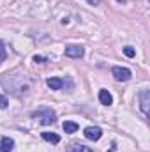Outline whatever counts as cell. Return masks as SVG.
<instances>
[{
	"label": "cell",
	"mask_w": 150,
	"mask_h": 152,
	"mask_svg": "<svg viewBox=\"0 0 150 152\" xmlns=\"http://www.w3.org/2000/svg\"><path fill=\"white\" fill-rule=\"evenodd\" d=\"M64 53L69 58H81L85 55V48L81 44H67L66 50H64Z\"/></svg>",
	"instance_id": "cell-2"
},
{
	"label": "cell",
	"mask_w": 150,
	"mask_h": 152,
	"mask_svg": "<svg viewBox=\"0 0 150 152\" xmlns=\"http://www.w3.org/2000/svg\"><path fill=\"white\" fill-rule=\"evenodd\" d=\"M67 152H94L90 147L83 145V143H71L67 147Z\"/></svg>",
	"instance_id": "cell-9"
},
{
	"label": "cell",
	"mask_w": 150,
	"mask_h": 152,
	"mask_svg": "<svg viewBox=\"0 0 150 152\" xmlns=\"http://www.w3.org/2000/svg\"><path fill=\"white\" fill-rule=\"evenodd\" d=\"M5 60V48H4V44L0 42V64Z\"/></svg>",
	"instance_id": "cell-14"
},
{
	"label": "cell",
	"mask_w": 150,
	"mask_h": 152,
	"mask_svg": "<svg viewBox=\"0 0 150 152\" xmlns=\"http://www.w3.org/2000/svg\"><path fill=\"white\" fill-rule=\"evenodd\" d=\"M62 127H64V131H66V133H69V134L78 131V124L73 122V120H66V122L62 124Z\"/></svg>",
	"instance_id": "cell-11"
},
{
	"label": "cell",
	"mask_w": 150,
	"mask_h": 152,
	"mask_svg": "<svg viewBox=\"0 0 150 152\" xmlns=\"http://www.w3.org/2000/svg\"><path fill=\"white\" fill-rule=\"evenodd\" d=\"M87 2H88V4H92V5H99V2H101V0H87Z\"/></svg>",
	"instance_id": "cell-15"
},
{
	"label": "cell",
	"mask_w": 150,
	"mask_h": 152,
	"mask_svg": "<svg viewBox=\"0 0 150 152\" xmlns=\"http://www.w3.org/2000/svg\"><path fill=\"white\" fill-rule=\"evenodd\" d=\"M117 2H120V4H124V2H125V0H117Z\"/></svg>",
	"instance_id": "cell-17"
},
{
	"label": "cell",
	"mask_w": 150,
	"mask_h": 152,
	"mask_svg": "<svg viewBox=\"0 0 150 152\" xmlns=\"http://www.w3.org/2000/svg\"><path fill=\"white\" fill-rule=\"evenodd\" d=\"M12 149H14V140L9 138V136L2 138V142H0V151L2 152H11Z\"/></svg>",
	"instance_id": "cell-8"
},
{
	"label": "cell",
	"mask_w": 150,
	"mask_h": 152,
	"mask_svg": "<svg viewBox=\"0 0 150 152\" xmlns=\"http://www.w3.org/2000/svg\"><path fill=\"white\" fill-rule=\"evenodd\" d=\"M32 117H34L37 122L44 124V126H50V124H53V122L57 120V115H55V112H53L51 108H39L37 112L32 113Z\"/></svg>",
	"instance_id": "cell-1"
},
{
	"label": "cell",
	"mask_w": 150,
	"mask_h": 152,
	"mask_svg": "<svg viewBox=\"0 0 150 152\" xmlns=\"http://www.w3.org/2000/svg\"><path fill=\"white\" fill-rule=\"evenodd\" d=\"M111 75L115 76L117 81H127L131 80V71L127 67H120V66H115L111 69Z\"/></svg>",
	"instance_id": "cell-3"
},
{
	"label": "cell",
	"mask_w": 150,
	"mask_h": 152,
	"mask_svg": "<svg viewBox=\"0 0 150 152\" xmlns=\"http://www.w3.org/2000/svg\"><path fill=\"white\" fill-rule=\"evenodd\" d=\"M124 53H125V57H129V58H133V57L136 55V51H134L133 46H125V48H124Z\"/></svg>",
	"instance_id": "cell-12"
},
{
	"label": "cell",
	"mask_w": 150,
	"mask_h": 152,
	"mask_svg": "<svg viewBox=\"0 0 150 152\" xmlns=\"http://www.w3.org/2000/svg\"><path fill=\"white\" fill-rule=\"evenodd\" d=\"M7 104H9V103H7V97L0 94V110H4V108H7Z\"/></svg>",
	"instance_id": "cell-13"
},
{
	"label": "cell",
	"mask_w": 150,
	"mask_h": 152,
	"mask_svg": "<svg viewBox=\"0 0 150 152\" xmlns=\"http://www.w3.org/2000/svg\"><path fill=\"white\" fill-rule=\"evenodd\" d=\"M46 85H48L51 90H60V88H64L66 81H64L62 78H48V80H46Z\"/></svg>",
	"instance_id": "cell-6"
},
{
	"label": "cell",
	"mask_w": 150,
	"mask_h": 152,
	"mask_svg": "<svg viewBox=\"0 0 150 152\" xmlns=\"http://www.w3.org/2000/svg\"><path fill=\"white\" fill-rule=\"evenodd\" d=\"M34 60H36V62H44L46 58H42V57H37V55H36V57H34Z\"/></svg>",
	"instance_id": "cell-16"
},
{
	"label": "cell",
	"mask_w": 150,
	"mask_h": 152,
	"mask_svg": "<svg viewBox=\"0 0 150 152\" xmlns=\"http://www.w3.org/2000/svg\"><path fill=\"white\" fill-rule=\"evenodd\" d=\"M42 138H44L46 142H50V143H58V142H60V136L55 134V133H50V131H44V133H42Z\"/></svg>",
	"instance_id": "cell-10"
},
{
	"label": "cell",
	"mask_w": 150,
	"mask_h": 152,
	"mask_svg": "<svg viewBox=\"0 0 150 152\" xmlns=\"http://www.w3.org/2000/svg\"><path fill=\"white\" fill-rule=\"evenodd\" d=\"M140 104H141V112L145 115H149V104H150V92L143 90L140 94Z\"/></svg>",
	"instance_id": "cell-5"
},
{
	"label": "cell",
	"mask_w": 150,
	"mask_h": 152,
	"mask_svg": "<svg viewBox=\"0 0 150 152\" xmlns=\"http://www.w3.org/2000/svg\"><path fill=\"white\" fill-rule=\"evenodd\" d=\"M99 101H101V104H104V106H110V104H113V97L111 94L108 92V90H99Z\"/></svg>",
	"instance_id": "cell-7"
},
{
	"label": "cell",
	"mask_w": 150,
	"mask_h": 152,
	"mask_svg": "<svg viewBox=\"0 0 150 152\" xmlns=\"http://www.w3.org/2000/svg\"><path fill=\"white\" fill-rule=\"evenodd\" d=\"M85 138L87 140H92V142H97V140H101V136H103V131H101V127H97V126H88L87 129H85Z\"/></svg>",
	"instance_id": "cell-4"
}]
</instances>
